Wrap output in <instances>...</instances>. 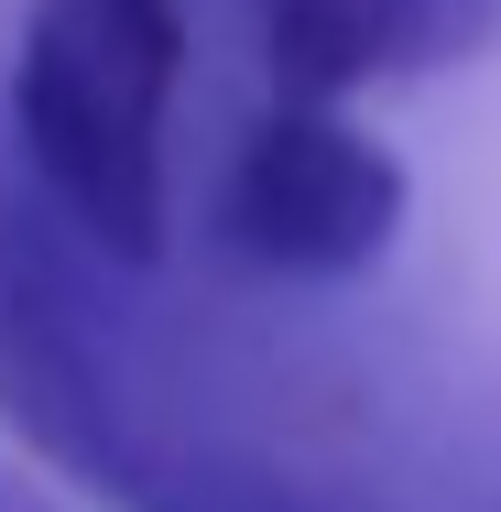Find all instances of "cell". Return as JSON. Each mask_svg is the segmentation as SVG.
Listing matches in <instances>:
<instances>
[{
	"instance_id": "8992f818",
	"label": "cell",
	"mask_w": 501,
	"mask_h": 512,
	"mask_svg": "<svg viewBox=\"0 0 501 512\" xmlns=\"http://www.w3.org/2000/svg\"><path fill=\"white\" fill-rule=\"evenodd\" d=\"M0 512H66L44 480H22V469H0Z\"/></svg>"
},
{
	"instance_id": "7a4b0ae2",
	"label": "cell",
	"mask_w": 501,
	"mask_h": 512,
	"mask_svg": "<svg viewBox=\"0 0 501 512\" xmlns=\"http://www.w3.org/2000/svg\"><path fill=\"white\" fill-rule=\"evenodd\" d=\"M403 164L349 120V109H305V99H273L229 175H218V240L262 273H295V284H349L371 273L382 251L403 240Z\"/></svg>"
},
{
	"instance_id": "5b68a950",
	"label": "cell",
	"mask_w": 501,
	"mask_h": 512,
	"mask_svg": "<svg viewBox=\"0 0 501 512\" xmlns=\"http://www.w3.org/2000/svg\"><path fill=\"white\" fill-rule=\"evenodd\" d=\"M153 512H284V502H262V491H186V502H153Z\"/></svg>"
},
{
	"instance_id": "277c9868",
	"label": "cell",
	"mask_w": 501,
	"mask_h": 512,
	"mask_svg": "<svg viewBox=\"0 0 501 512\" xmlns=\"http://www.w3.org/2000/svg\"><path fill=\"white\" fill-rule=\"evenodd\" d=\"M501 33V0H262V66L305 109H338L382 77L469 66Z\"/></svg>"
},
{
	"instance_id": "6da1fadb",
	"label": "cell",
	"mask_w": 501,
	"mask_h": 512,
	"mask_svg": "<svg viewBox=\"0 0 501 512\" xmlns=\"http://www.w3.org/2000/svg\"><path fill=\"white\" fill-rule=\"evenodd\" d=\"M175 88H186V0H22L11 131L55 218L109 262H164Z\"/></svg>"
},
{
	"instance_id": "3957f363",
	"label": "cell",
	"mask_w": 501,
	"mask_h": 512,
	"mask_svg": "<svg viewBox=\"0 0 501 512\" xmlns=\"http://www.w3.org/2000/svg\"><path fill=\"white\" fill-rule=\"evenodd\" d=\"M0 425L33 469L77 480V491H109V502L153 512L164 502V469L142 458L131 436V404L109 382L99 338L77 327V295L66 273L44 262V240L0 207Z\"/></svg>"
}]
</instances>
